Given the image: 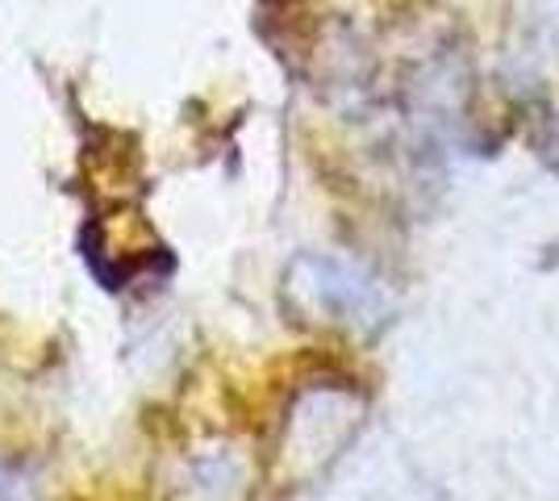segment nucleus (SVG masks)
I'll return each mask as SVG.
<instances>
[{"label":"nucleus","mask_w":559,"mask_h":501,"mask_svg":"<svg viewBox=\"0 0 559 501\" xmlns=\"http://www.w3.org/2000/svg\"><path fill=\"white\" fill-rule=\"evenodd\" d=\"M313 285H318V301H326V310L338 318V322H355V313H376V288L364 285L355 272L338 267V263L313 260Z\"/></svg>","instance_id":"nucleus-1"},{"label":"nucleus","mask_w":559,"mask_h":501,"mask_svg":"<svg viewBox=\"0 0 559 501\" xmlns=\"http://www.w3.org/2000/svg\"><path fill=\"white\" fill-rule=\"evenodd\" d=\"M0 501H29V493L13 480H0Z\"/></svg>","instance_id":"nucleus-2"}]
</instances>
